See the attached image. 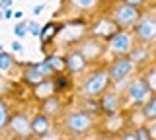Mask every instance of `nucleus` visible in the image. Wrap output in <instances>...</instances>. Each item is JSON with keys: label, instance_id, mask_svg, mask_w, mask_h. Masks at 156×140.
<instances>
[{"label": "nucleus", "instance_id": "obj_1", "mask_svg": "<svg viewBox=\"0 0 156 140\" xmlns=\"http://www.w3.org/2000/svg\"><path fill=\"white\" fill-rule=\"evenodd\" d=\"M113 20L117 26H133V23L139 22V10L133 6V4H127L123 2L121 6H117L115 8V12H113Z\"/></svg>", "mask_w": 156, "mask_h": 140}, {"label": "nucleus", "instance_id": "obj_2", "mask_svg": "<svg viewBox=\"0 0 156 140\" xmlns=\"http://www.w3.org/2000/svg\"><path fill=\"white\" fill-rule=\"evenodd\" d=\"M135 33L140 41H154L156 39V18L144 16L140 18L139 23H135Z\"/></svg>", "mask_w": 156, "mask_h": 140}, {"label": "nucleus", "instance_id": "obj_3", "mask_svg": "<svg viewBox=\"0 0 156 140\" xmlns=\"http://www.w3.org/2000/svg\"><path fill=\"white\" fill-rule=\"evenodd\" d=\"M107 78H109V72H105V70H100V72H96V74H92L90 78L84 82L86 95L101 94V91L105 90V86H107Z\"/></svg>", "mask_w": 156, "mask_h": 140}, {"label": "nucleus", "instance_id": "obj_4", "mask_svg": "<svg viewBox=\"0 0 156 140\" xmlns=\"http://www.w3.org/2000/svg\"><path fill=\"white\" fill-rule=\"evenodd\" d=\"M66 127L70 132H86L92 127V117L88 113H72L66 119Z\"/></svg>", "mask_w": 156, "mask_h": 140}, {"label": "nucleus", "instance_id": "obj_5", "mask_svg": "<svg viewBox=\"0 0 156 140\" xmlns=\"http://www.w3.org/2000/svg\"><path fill=\"white\" fill-rule=\"evenodd\" d=\"M150 86H148V82L146 80H136L133 82V84L129 86V97L135 101V103H143V101L148 99V95H150Z\"/></svg>", "mask_w": 156, "mask_h": 140}, {"label": "nucleus", "instance_id": "obj_6", "mask_svg": "<svg viewBox=\"0 0 156 140\" xmlns=\"http://www.w3.org/2000/svg\"><path fill=\"white\" fill-rule=\"evenodd\" d=\"M131 70H133V60L131 59H119L109 68V78L115 80V82H121L131 74Z\"/></svg>", "mask_w": 156, "mask_h": 140}, {"label": "nucleus", "instance_id": "obj_7", "mask_svg": "<svg viewBox=\"0 0 156 140\" xmlns=\"http://www.w3.org/2000/svg\"><path fill=\"white\" fill-rule=\"evenodd\" d=\"M109 49L119 55H127L131 51V37L127 33H113L109 41Z\"/></svg>", "mask_w": 156, "mask_h": 140}, {"label": "nucleus", "instance_id": "obj_8", "mask_svg": "<svg viewBox=\"0 0 156 140\" xmlns=\"http://www.w3.org/2000/svg\"><path fill=\"white\" fill-rule=\"evenodd\" d=\"M10 127H12V130L18 132L20 136H27L29 130H31V123H29L27 117H23V115H16V117H12V121H10Z\"/></svg>", "mask_w": 156, "mask_h": 140}, {"label": "nucleus", "instance_id": "obj_9", "mask_svg": "<svg viewBox=\"0 0 156 140\" xmlns=\"http://www.w3.org/2000/svg\"><path fill=\"white\" fill-rule=\"evenodd\" d=\"M84 66H86V56L82 55V51H74L66 56V68L70 72L76 74V72H80Z\"/></svg>", "mask_w": 156, "mask_h": 140}, {"label": "nucleus", "instance_id": "obj_10", "mask_svg": "<svg viewBox=\"0 0 156 140\" xmlns=\"http://www.w3.org/2000/svg\"><path fill=\"white\" fill-rule=\"evenodd\" d=\"M31 130L33 132H37L39 136H47V130H49V119L47 115H37V117H33L31 121Z\"/></svg>", "mask_w": 156, "mask_h": 140}, {"label": "nucleus", "instance_id": "obj_11", "mask_svg": "<svg viewBox=\"0 0 156 140\" xmlns=\"http://www.w3.org/2000/svg\"><path fill=\"white\" fill-rule=\"evenodd\" d=\"M101 109L105 111L107 115H113L115 109H117V97L113 94H107L104 99H101Z\"/></svg>", "mask_w": 156, "mask_h": 140}, {"label": "nucleus", "instance_id": "obj_12", "mask_svg": "<svg viewBox=\"0 0 156 140\" xmlns=\"http://www.w3.org/2000/svg\"><path fill=\"white\" fill-rule=\"evenodd\" d=\"M43 78H45V76L37 70V66H31V68L26 70V80L31 82V84H39V82H43Z\"/></svg>", "mask_w": 156, "mask_h": 140}, {"label": "nucleus", "instance_id": "obj_13", "mask_svg": "<svg viewBox=\"0 0 156 140\" xmlns=\"http://www.w3.org/2000/svg\"><path fill=\"white\" fill-rule=\"evenodd\" d=\"M144 117L146 119H156V95L150 101H146V105H144Z\"/></svg>", "mask_w": 156, "mask_h": 140}, {"label": "nucleus", "instance_id": "obj_14", "mask_svg": "<svg viewBox=\"0 0 156 140\" xmlns=\"http://www.w3.org/2000/svg\"><path fill=\"white\" fill-rule=\"evenodd\" d=\"M12 55H8V53H2V47H0V70H10V66H12Z\"/></svg>", "mask_w": 156, "mask_h": 140}, {"label": "nucleus", "instance_id": "obj_15", "mask_svg": "<svg viewBox=\"0 0 156 140\" xmlns=\"http://www.w3.org/2000/svg\"><path fill=\"white\" fill-rule=\"evenodd\" d=\"M35 66H37V70L41 72L43 76H49L51 72H55V68H53V64L49 62V59H47V60H41V62H39V64H35Z\"/></svg>", "mask_w": 156, "mask_h": 140}, {"label": "nucleus", "instance_id": "obj_16", "mask_svg": "<svg viewBox=\"0 0 156 140\" xmlns=\"http://www.w3.org/2000/svg\"><path fill=\"white\" fill-rule=\"evenodd\" d=\"M55 33H57V27L53 26V23H49L45 29H41V35H39V37H43V39H51Z\"/></svg>", "mask_w": 156, "mask_h": 140}, {"label": "nucleus", "instance_id": "obj_17", "mask_svg": "<svg viewBox=\"0 0 156 140\" xmlns=\"http://www.w3.org/2000/svg\"><path fill=\"white\" fill-rule=\"evenodd\" d=\"M49 62L53 64V68L55 70H62V66H66V60H62V59H58V56H49Z\"/></svg>", "mask_w": 156, "mask_h": 140}, {"label": "nucleus", "instance_id": "obj_18", "mask_svg": "<svg viewBox=\"0 0 156 140\" xmlns=\"http://www.w3.org/2000/svg\"><path fill=\"white\" fill-rule=\"evenodd\" d=\"M74 4L78 8H82V10H90V8H94L96 0H74Z\"/></svg>", "mask_w": 156, "mask_h": 140}, {"label": "nucleus", "instance_id": "obj_19", "mask_svg": "<svg viewBox=\"0 0 156 140\" xmlns=\"http://www.w3.org/2000/svg\"><path fill=\"white\" fill-rule=\"evenodd\" d=\"M127 138H143V140H148L150 134H148V130H146V128H139V130H136V134H127Z\"/></svg>", "mask_w": 156, "mask_h": 140}, {"label": "nucleus", "instance_id": "obj_20", "mask_svg": "<svg viewBox=\"0 0 156 140\" xmlns=\"http://www.w3.org/2000/svg\"><path fill=\"white\" fill-rule=\"evenodd\" d=\"M27 31L31 33V35H35V37L41 35V27H39L37 22H29V23H27Z\"/></svg>", "mask_w": 156, "mask_h": 140}, {"label": "nucleus", "instance_id": "obj_21", "mask_svg": "<svg viewBox=\"0 0 156 140\" xmlns=\"http://www.w3.org/2000/svg\"><path fill=\"white\" fill-rule=\"evenodd\" d=\"M14 33H16V37H23L27 33V23H16L14 26Z\"/></svg>", "mask_w": 156, "mask_h": 140}, {"label": "nucleus", "instance_id": "obj_22", "mask_svg": "<svg viewBox=\"0 0 156 140\" xmlns=\"http://www.w3.org/2000/svg\"><path fill=\"white\" fill-rule=\"evenodd\" d=\"M146 59V51L144 49H135L133 51V55H131V60H144Z\"/></svg>", "mask_w": 156, "mask_h": 140}, {"label": "nucleus", "instance_id": "obj_23", "mask_svg": "<svg viewBox=\"0 0 156 140\" xmlns=\"http://www.w3.org/2000/svg\"><path fill=\"white\" fill-rule=\"evenodd\" d=\"M6 121H8V113H6V107H4L2 103H0V128L6 125Z\"/></svg>", "mask_w": 156, "mask_h": 140}, {"label": "nucleus", "instance_id": "obj_24", "mask_svg": "<svg viewBox=\"0 0 156 140\" xmlns=\"http://www.w3.org/2000/svg\"><path fill=\"white\" fill-rule=\"evenodd\" d=\"M148 86L152 90H156V68H154V72L150 74V78H148Z\"/></svg>", "mask_w": 156, "mask_h": 140}, {"label": "nucleus", "instance_id": "obj_25", "mask_svg": "<svg viewBox=\"0 0 156 140\" xmlns=\"http://www.w3.org/2000/svg\"><path fill=\"white\" fill-rule=\"evenodd\" d=\"M55 101H57V99H49L47 103H45V109H47V111H55V109H57V103H55Z\"/></svg>", "mask_w": 156, "mask_h": 140}, {"label": "nucleus", "instance_id": "obj_26", "mask_svg": "<svg viewBox=\"0 0 156 140\" xmlns=\"http://www.w3.org/2000/svg\"><path fill=\"white\" fill-rule=\"evenodd\" d=\"M12 51H14V53H22V51H23V47L20 45L18 41H14V43H12Z\"/></svg>", "mask_w": 156, "mask_h": 140}, {"label": "nucleus", "instance_id": "obj_27", "mask_svg": "<svg viewBox=\"0 0 156 140\" xmlns=\"http://www.w3.org/2000/svg\"><path fill=\"white\" fill-rule=\"evenodd\" d=\"M57 88H58V90L66 88V78H58V80H57Z\"/></svg>", "mask_w": 156, "mask_h": 140}, {"label": "nucleus", "instance_id": "obj_28", "mask_svg": "<svg viewBox=\"0 0 156 140\" xmlns=\"http://www.w3.org/2000/svg\"><path fill=\"white\" fill-rule=\"evenodd\" d=\"M10 6H12V0H0V8H2V10H6Z\"/></svg>", "mask_w": 156, "mask_h": 140}, {"label": "nucleus", "instance_id": "obj_29", "mask_svg": "<svg viewBox=\"0 0 156 140\" xmlns=\"http://www.w3.org/2000/svg\"><path fill=\"white\" fill-rule=\"evenodd\" d=\"M43 8H45V4H37V6L33 8V14H35V16H39V14L43 12Z\"/></svg>", "mask_w": 156, "mask_h": 140}, {"label": "nucleus", "instance_id": "obj_30", "mask_svg": "<svg viewBox=\"0 0 156 140\" xmlns=\"http://www.w3.org/2000/svg\"><path fill=\"white\" fill-rule=\"evenodd\" d=\"M125 2H127V4H133V6H140L144 0H125Z\"/></svg>", "mask_w": 156, "mask_h": 140}, {"label": "nucleus", "instance_id": "obj_31", "mask_svg": "<svg viewBox=\"0 0 156 140\" xmlns=\"http://www.w3.org/2000/svg\"><path fill=\"white\" fill-rule=\"evenodd\" d=\"M14 16V12L10 10V8H6V10H4V18H12Z\"/></svg>", "mask_w": 156, "mask_h": 140}, {"label": "nucleus", "instance_id": "obj_32", "mask_svg": "<svg viewBox=\"0 0 156 140\" xmlns=\"http://www.w3.org/2000/svg\"><path fill=\"white\" fill-rule=\"evenodd\" d=\"M0 20H4V12H0Z\"/></svg>", "mask_w": 156, "mask_h": 140}]
</instances>
